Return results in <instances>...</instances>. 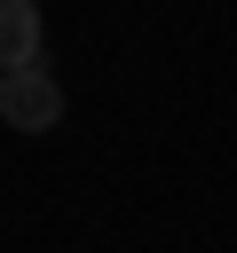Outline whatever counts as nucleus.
<instances>
[{
    "mask_svg": "<svg viewBox=\"0 0 237 253\" xmlns=\"http://www.w3.org/2000/svg\"><path fill=\"white\" fill-rule=\"evenodd\" d=\"M0 119H8L16 134H47V126L63 119V79H55L47 63L8 71V79H0Z\"/></svg>",
    "mask_w": 237,
    "mask_h": 253,
    "instance_id": "1",
    "label": "nucleus"
},
{
    "mask_svg": "<svg viewBox=\"0 0 237 253\" xmlns=\"http://www.w3.org/2000/svg\"><path fill=\"white\" fill-rule=\"evenodd\" d=\"M40 63V0H0V79Z\"/></svg>",
    "mask_w": 237,
    "mask_h": 253,
    "instance_id": "2",
    "label": "nucleus"
}]
</instances>
